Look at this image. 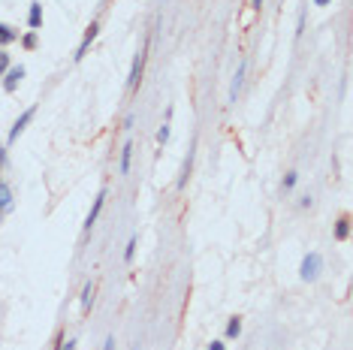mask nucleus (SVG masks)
I'll use <instances>...</instances> for the list:
<instances>
[{
  "label": "nucleus",
  "instance_id": "f257e3e1",
  "mask_svg": "<svg viewBox=\"0 0 353 350\" xmlns=\"http://www.w3.org/2000/svg\"><path fill=\"white\" fill-rule=\"evenodd\" d=\"M323 272V256L317 251H311V254H305L302 260V266H299V275H302V281H317Z\"/></svg>",
  "mask_w": 353,
  "mask_h": 350
},
{
  "label": "nucleus",
  "instance_id": "f03ea898",
  "mask_svg": "<svg viewBox=\"0 0 353 350\" xmlns=\"http://www.w3.org/2000/svg\"><path fill=\"white\" fill-rule=\"evenodd\" d=\"M245 76H248V61H242V64H239L236 76H232V82H229V94H226V103H229V106H236V103H239L242 85H245Z\"/></svg>",
  "mask_w": 353,
  "mask_h": 350
},
{
  "label": "nucleus",
  "instance_id": "7ed1b4c3",
  "mask_svg": "<svg viewBox=\"0 0 353 350\" xmlns=\"http://www.w3.org/2000/svg\"><path fill=\"white\" fill-rule=\"evenodd\" d=\"M145 55H148V42L145 49L133 58V69H130V79H127V91H139V82H142V69H145Z\"/></svg>",
  "mask_w": 353,
  "mask_h": 350
},
{
  "label": "nucleus",
  "instance_id": "20e7f679",
  "mask_svg": "<svg viewBox=\"0 0 353 350\" xmlns=\"http://www.w3.org/2000/svg\"><path fill=\"white\" fill-rule=\"evenodd\" d=\"M97 31H100V28H97V21H91V25H88V31H85V36H82V42H79V49H76V55H73L76 61H82V58L88 55V49H91V42H94V39H97Z\"/></svg>",
  "mask_w": 353,
  "mask_h": 350
},
{
  "label": "nucleus",
  "instance_id": "39448f33",
  "mask_svg": "<svg viewBox=\"0 0 353 350\" xmlns=\"http://www.w3.org/2000/svg\"><path fill=\"white\" fill-rule=\"evenodd\" d=\"M21 79H25V66H12V69H6V73H3V91L12 94V91L18 88Z\"/></svg>",
  "mask_w": 353,
  "mask_h": 350
},
{
  "label": "nucleus",
  "instance_id": "423d86ee",
  "mask_svg": "<svg viewBox=\"0 0 353 350\" xmlns=\"http://www.w3.org/2000/svg\"><path fill=\"white\" fill-rule=\"evenodd\" d=\"M103 205H106V188L97 193L94 205H91V212H88V218H85V232H91V226L97 223V218H100V212H103Z\"/></svg>",
  "mask_w": 353,
  "mask_h": 350
},
{
  "label": "nucleus",
  "instance_id": "0eeeda50",
  "mask_svg": "<svg viewBox=\"0 0 353 350\" xmlns=\"http://www.w3.org/2000/svg\"><path fill=\"white\" fill-rule=\"evenodd\" d=\"M33 115H36V106H31V109H28V112H25V115H21L15 124H12V130H9V142H15V139L25 133V127H28V124L33 121Z\"/></svg>",
  "mask_w": 353,
  "mask_h": 350
},
{
  "label": "nucleus",
  "instance_id": "6e6552de",
  "mask_svg": "<svg viewBox=\"0 0 353 350\" xmlns=\"http://www.w3.org/2000/svg\"><path fill=\"white\" fill-rule=\"evenodd\" d=\"M193 151H196V139L191 142V151H187V157L181 163V178H178V191H184L187 188V178H191V169H193Z\"/></svg>",
  "mask_w": 353,
  "mask_h": 350
},
{
  "label": "nucleus",
  "instance_id": "1a4fd4ad",
  "mask_svg": "<svg viewBox=\"0 0 353 350\" xmlns=\"http://www.w3.org/2000/svg\"><path fill=\"white\" fill-rule=\"evenodd\" d=\"M28 25H31V31H39V25H42V3H31V12H28Z\"/></svg>",
  "mask_w": 353,
  "mask_h": 350
},
{
  "label": "nucleus",
  "instance_id": "9d476101",
  "mask_svg": "<svg viewBox=\"0 0 353 350\" xmlns=\"http://www.w3.org/2000/svg\"><path fill=\"white\" fill-rule=\"evenodd\" d=\"M169 133H172V109L166 112V121H163L160 130H157V145H160V148L169 142Z\"/></svg>",
  "mask_w": 353,
  "mask_h": 350
},
{
  "label": "nucleus",
  "instance_id": "9b49d317",
  "mask_svg": "<svg viewBox=\"0 0 353 350\" xmlns=\"http://www.w3.org/2000/svg\"><path fill=\"white\" fill-rule=\"evenodd\" d=\"M130 160H133V142H127V145L121 148V160H118V172H121V175L130 172Z\"/></svg>",
  "mask_w": 353,
  "mask_h": 350
},
{
  "label": "nucleus",
  "instance_id": "f8f14e48",
  "mask_svg": "<svg viewBox=\"0 0 353 350\" xmlns=\"http://www.w3.org/2000/svg\"><path fill=\"white\" fill-rule=\"evenodd\" d=\"M15 39H18V31H15V28L0 25V45H9V42H15Z\"/></svg>",
  "mask_w": 353,
  "mask_h": 350
},
{
  "label": "nucleus",
  "instance_id": "ddd939ff",
  "mask_svg": "<svg viewBox=\"0 0 353 350\" xmlns=\"http://www.w3.org/2000/svg\"><path fill=\"white\" fill-rule=\"evenodd\" d=\"M91 302H94V281H88V284L82 287V311H88Z\"/></svg>",
  "mask_w": 353,
  "mask_h": 350
},
{
  "label": "nucleus",
  "instance_id": "4468645a",
  "mask_svg": "<svg viewBox=\"0 0 353 350\" xmlns=\"http://www.w3.org/2000/svg\"><path fill=\"white\" fill-rule=\"evenodd\" d=\"M347 236H350V218H341L338 226H335V239H338V242H344Z\"/></svg>",
  "mask_w": 353,
  "mask_h": 350
},
{
  "label": "nucleus",
  "instance_id": "2eb2a0df",
  "mask_svg": "<svg viewBox=\"0 0 353 350\" xmlns=\"http://www.w3.org/2000/svg\"><path fill=\"white\" fill-rule=\"evenodd\" d=\"M239 335H242V320L229 317V323H226V338H239Z\"/></svg>",
  "mask_w": 353,
  "mask_h": 350
},
{
  "label": "nucleus",
  "instance_id": "dca6fc26",
  "mask_svg": "<svg viewBox=\"0 0 353 350\" xmlns=\"http://www.w3.org/2000/svg\"><path fill=\"white\" fill-rule=\"evenodd\" d=\"M133 256H136V236H130L127 251H124V263H133Z\"/></svg>",
  "mask_w": 353,
  "mask_h": 350
},
{
  "label": "nucleus",
  "instance_id": "f3484780",
  "mask_svg": "<svg viewBox=\"0 0 353 350\" xmlns=\"http://www.w3.org/2000/svg\"><path fill=\"white\" fill-rule=\"evenodd\" d=\"M296 181H299V172H287V178H284V191H293Z\"/></svg>",
  "mask_w": 353,
  "mask_h": 350
},
{
  "label": "nucleus",
  "instance_id": "a211bd4d",
  "mask_svg": "<svg viewBox=\"0 0 353 350\" xmlns=\"http://www.w3.org/2000/svg\"><path fill=\"white\" fill-rule=\"evenodd\" d=\"M21 42H25V49H36V31H31L25 39H21Z\"/></svg>",
  "mask_w": 353,
  "mask_h": 350
},
{
  "label": "nucleus",
  "instance_id": "6ab92c4d",
  "mask_svg": "<svg viewBox=\"0 0 353 350\" xmlns=\"http://www.w3.org/2000/svg\"><path fill=\"white\" fill-rule=\"evenodd\" d=\"M305 33V12H299V25H296V39H302Z\"/></svg>",
  "mask_w": 353,
  "mask_h": 350
},
{
  "label": "nucleus",
  "instance_id": "aec40b11",
  "mask_svg": "<svg viewBox=\"0 0 353 350\" xmlns=\"http://www.w3.org/2000/svg\"><path fill=\"white\" fill-rule=\"evenodd\" d=\"M6 69H9V55L0 52V73H6Z\"/></svg>",
  "mask_w": 353,
  "mask_h": 350
},
{
  "label": "nucleus",
  "instance_id": "412c9836",
  "mask_svg": "<svg viewBox=\"0 0 353 350\" xmlns=\"http://www.w3.org/2000/svg\"><path fill=\"white\" fill-rule=\"evenodd\" d=\"M103 350H115V335H109V338H106V344H103Z\"/></svg>",
  "mask_w": 353,
  "mask_h": 350
},
{
  "label": "nucleus",
  "instance_id": "4be33fe9",
  "mask_svg": "<svg viewBox=\"0 0 353 350\" xmlns=\"http://www.w3.org/2000/svg\"><path fill=\"white\" fill-rule=\"evenodd\" d=\"M208 350H226V344H224V341H211V344H208Z\"/></svg>",
  "mask_w": 353,
  "mask_h": 350
},
{
  "label": "nucleus",
  "instance_id": "5701e85b",
  "mask_svg": "<svg viewBox=\"0 0 353 350\" xmlns=\"http://www.w3.org/2000/svg\"><path fill=\"white\" fill-rule=\"evenodd\" d=\"M61 350H76V341H66V344H64Z\"/></svg>",
  "mask_w": 353,
  "mask_h": 350
},
{
  "label": "nucleus",
  "instance_id": "b1692460",
  "mask_svg": "<svg viewBox=\"0 0 353 350\" xmlns=\"http://www.w3.org/2000/svg\"><path fill=\"white\" fill-rule=\"evenodd\" d=\"M314 6H329V0H314Z\"/></svg>",
  "mask_w": 353,
  "mask_h": 350
},
{
  "label": "nucleus",
  "instance_id": "393cba45",
  "mask_svg": "<svg viewBox=\"0 0 353 350\" xmlns=\"http://www.w3.org/2000/svg\"><path fill=\"white\" fill-rule=\"evenodd\" d=\"M260 6H263V0H254V9H260Z\"/></svg>",
  "mask_w": 353,
  "mask_h": 350
},
{
  "label": "nucleus",
  "instance_id": "a878e982",
  "mask_svg": "<svg viewBox=\"0 0 353 350\" xmlns=\"http://www.w3.org/2000/svg\"><path fill=\"white\" fill-rule=\"evenodd\" d=\"M3 160H6V154H3V148H0V163H3Z\"/></svg>",
  "mask_w": 353,
  "mask_h": 350
},
{
  "label": "nucleus",
  "instance_id": "bb28decb",
  "mask_svg": "<svg viewBox=\"0 0 353 350\" xmlns=\"http://www.w3.org/2000/svg\"><path fill=\"white\" fill-rule=\"evenodd\" d=\"M133 350H139V347H133Z\"/></svg>",
  "mask_w": 353,
  "mask_h": 350
}]
</instances>
